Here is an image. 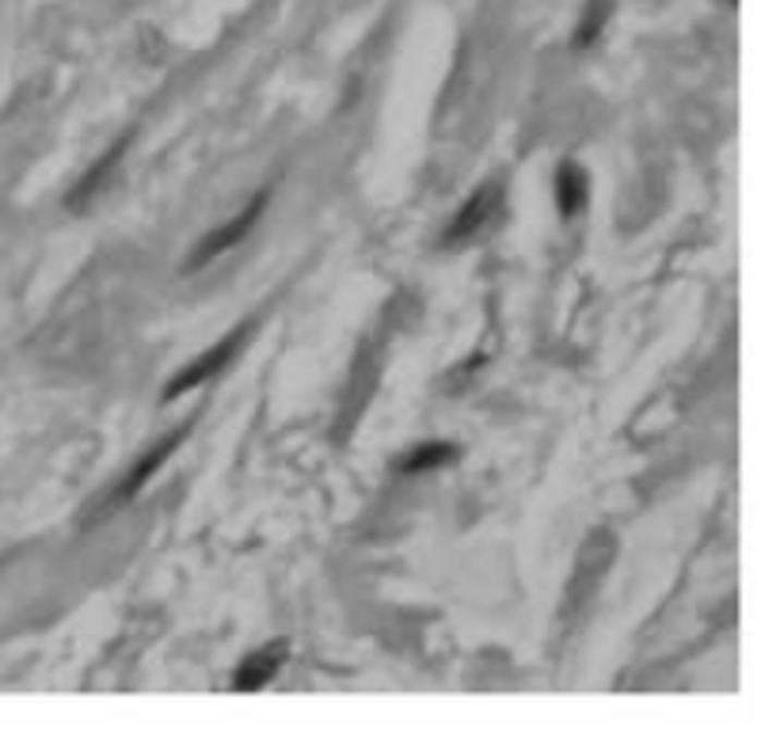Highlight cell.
<instances>
[{
  "mask_svg": "<svg viewBox=\"0 0 780 734\" xmlns=\"http://www.w3.org/2000/svg\"><path fill=\"white\" fill-rule=\"evenodd\" d=\"M248 339H252V323H244V328H236L229 339H221V343L214 346V351L198 354V358L191 362V366L183 369V374L175 377V381H168V384H164V400L183 396V392H187V389H198V384L210 381L214 374H221V369H226L229 362H233L236 354H241V346L248 343Z\"/></svg>",
  "mask_w": 780,
  "mask_h": 734,
  "instance_id": "cell-1",
  "label": "cell"
},
{
  "mask_svg": "<svg viewBox=\"0 0 780 734\" xmlns=\"http://www.w3.org/2000/svg\"><path fill=\"white\" fill-rule=\"evenodd\" d=\"M499 203H503V187H499V183H488V187H480L473 198H468L465 206H461L458 221H453V225H450V233H446V241H450V244L473 241V236L480 233V229L488 225L491 218H496Z\"/></svg>",
  "mask_w": 780,
  "mask_h": 734,
  "instance_id": "cell-2",
  "label": "cell"
},
{
  "mask_svg": "<svg viewBox=\"0 0 780 734\" xmlns=\"http://www.w3.org/2000/svg\"><path fill=\"white\" fill-rule=\"evenodd\" d=\"M263 206H267V195H256V198H252V206L241 213V218H236V221H229L226 229H218V233H210V236H206V244H198V252L191 255L187 270H195L198 262H210V259H218L221 252H229V247H233V244H241L244 236L252 233V225H256V221H259Z\"/></svg>",
  "mask_w": 780,
  "mask_h": 734,
  "instance_id": "cell-3",
  "label": "cell"
},
{
  "mask_svg": "<svg viewBox=\"0 0 780 734\" xmlns=\"http://www.w3.org/2000/svg\"><path fill=\"white\" fill-rule=\"evenodd\" d=\"M285 651H290L285 644H270V647H263V651L248 655V659H244L241 666H236L233 689H236V693H259L263 685H267L270 677L278 674V666L285 662Z\"/></svg>",
  "mask_w": 780,
  "mask_h": 734,
  "instance_id": "cell-4",
  "label": "cell"
},
{
  "mask_svg": "<svg viewBox=\"0 0 780 734\" xmlns=\"http://www.w3.org/2000/svg\"><path fill=\"white\" fill-rule=\"evenodd\" d=\"M586 191H590V183H586V172L578 164H560V172H556V206H560V218L571 221L578 218V210L586 206Z\"/></svg>",
  "mask_w": 780,
  "mask_h": 734,
  "instance_id": "cell-5",
  "label": "cell"
},
{
  "mask_svg": "<svg viewBox=\"0 0 780 734\" xmlns=\"http://www.w3.org/2000/svg\"><path fill=\"white\" fill-rule=\"evenodd\" d=\"M453 457H458V445H450V442H427V445H419V450L407 453V457L397 465V473H400V476H419V473H430V468L450 465Z\"/></svg>",
  "mask_w": 780,
  "mask_h": 734,
  "instance_id": "cell-6",
  "label": "cell"
},
{
  "mask_svg": "<svg viewBox=\"0 0 780 734\" xmlns=\"http://www.w3.org/2000/svg\"><path fill=\"white\" fill-rule=\"evenodd\" d=\"M183 435H187V427H183V430H180V435L164 438V442H160V445H157V450H153V453H149V457H145V461H142V465H137V468H134V473H130V476H126V484H122V491H119V494H122V499H130V494H137V491H142V484H145V480H149V476H153V473H157V468H160V465H164V461H168V457H172V453H175V445H180V442H183Z\"/></svg>",
  "mask_w": 780,
  "mask_h": 734,
  "instance_id": "cell-7",
  "label": "cell"
},
{
  "mask_svg": "<svg viewBox=\"0 0 780 734\" xmlns=\"http://www.w3.org/2000/svg\"><path fill=\"white\" fill-rule=\"evenodd\" d=\"M606 12H609L606 0H590V8H586V15H583V27H578V38H575L578 46H590L594 38H598L601 23H606Z\"/></svg>",
  "mask_w": 780,
  "mask_h": 734,
  "instance_id": "cell-8",
  "label": "cell"
}]
</instances>
